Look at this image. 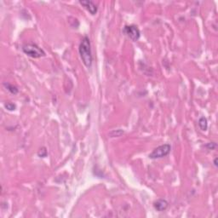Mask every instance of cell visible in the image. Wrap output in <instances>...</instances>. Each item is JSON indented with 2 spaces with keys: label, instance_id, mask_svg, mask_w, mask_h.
I'll list each match as a JSON object with an SVG mask.
<instances>
[{
  "label": "cell",
  "instance_id": "4",
  "mask_svg": "<svg viewBox=\"0 0 218 218\" xmlns=\"http://www.w3.org/2000/svg\"><path fill=\"white\" fill-rule=\"evenodd\" d=\"M123 32L133 42H136L140 38V36H141V32H140L139 28L137 27V26H136V25L125 26L124 27Z\"/></svg>",
  "mask_w": 218,
  "mask_h": 218
},
{
  "label": "cell",
  "instance_id": "2",
  "mask_svg": "<svg viewBox=\"0 0 218 218\" xmlns=\"http://www.w3.org/2000/svg\"><path fill=\"white\" fill-rule=\"evenodd\" d=\"M22 50L25 54L32 58H40L45 56V52L43 49L35 44H26L22 46Z\"/></svg>",
  "mask_w": 218,
  "mask_h": 218
},
{
  "label": "cell",
  "instance_id": "3",
  "mask_svg": "<svg viewBox=\"0 0 218 218\" xmlns=\"http://www.w3.org/2000/svg\"><path fill=\"white\" fill-rule=\"evenodd\" d=\"M170 150H171V146L170 144H164V145L159 146L158 147L153 149V151L149 154L148 157L153 159H161V158L167 156L170 153Z\"/></svg>",
  "mask_w": 218,
  "mask_h": 218
},
{
  "label": "cell",
  "instance_id": "9",
  "mask_svg": "<svg viewBox=\"0 0 218 218\" xmlns=\"http://www.w3.org/2000/svg\"><path fill=\"white\" fill-rule=\"evenodd\" d=\"M124 134V130H121V129H116V130H113L110 133V136L111 137H119L121 135Z\"/></svg>",
  "mask_w": 218,
  "mask_h": 218
},
{
  "label": "cell",
  "instance_id": "7",
  "mask_svg": "<svg viewBox=\"0 0 218 218\" xmlns=\"http://www.w3.org/2000/svg\"><path fill=\"white\" fill-rule=\"evenodd\" d=\"M3 86L10 91L11 94H14V95H16L18 93V89L16 86L11 84H9V83H4L3 84Z\"/></svg>",
  "mask_w": 218,
  "mask_h": 218
},
{
  "label": "cell",
  "instance_id": "8",
  "mask_svg": "<svg viewBox=\"0 0 218 218\" xmlns=\"http://www.w3.org/2000/svg\"><path fill=\"white\" fill-rule=\"evenodd\" d=\"M199 126H200V129L202 130H206L207 128H208V122H207V119L206 118L204 117H201L199 120Z\"/></svg>",
  "mask_w": 218,
  "mask_h": 218
},
{
  "label": "cell",
  "instance_id": "5",
  "mask_svg": "<svg viewBox=\"0 0 218 218\" xmlns=\"http://www.w3.org/2000/svg\"><path fill=\"white\" fill-rule=\"evenodd\" d=\"M79 3L81 5H83L91 15H95L97 13V6L96 4H95L91 0H83V1H79Z\"/></svg>",
  "mask_w": 218,
  "mask_h": 218
},
{
  "label": "cell",
  "instance_id": "1",
  "mask_svg": "<svg viewBox=\"0 0 218 218\" xmlns=\"http://www.w3.org/2000/svg\"><path fill=\"white\" fill-rule=\"evenodd\" d=\"M78 51H79V54H80L83 63L87 67H91L92 65L93 57H92V52H91V41L88 37H84L83 39L81 40Z\"/></svg>",
  "mask_w": 218,
  "mask_h": 218
},
{
  "label": "cell",
  "instance_id": "12",
  "mask_svg": "<svg viewBox=\"0 0 218 218\" xmlns=\"http://www.w3.org/2000/svg\"><path fill=\"white\" fill-rule=\"evenodd\" d=\"M205 146H206L209 150H213V149H215V148L217 146V145L216 142H210V143L206 144Z\"/></svg>",
  "mask_w": 218,
  "mask_h": 218
},
{
  "label": "cell",
  "instance_id": "6",
  "mask_svg": "<svg viewBox=\"0 0 218 218\" xmlns=\"http://www.w3.org/2000/svg\"><path fill=\"white\" fill-rule=\"evenodd\" d=\"M169 203L165 200H158L157 201L154 202L153 206L155 208V210H157L158 211H164L168 208Z\"/></svg>",
  "mask_w": 218,
  "mask_h": 218
},
{
  "label": "cell",
  "instance_id": "11",
  "mask_svg": "<svg viewBox=\"0 0 218 218\" xmlns=\"http://www.w3.org/2000/svg\"><path fill=\"white\" fill-rule=\"evenodd\" d=\"M37 155H38L39 157H42V158L46 157V155H47V150H46V148H45V147L40 148L39 151L37 152Z\"/></svg>",
  "mask_w": 218,
  "mask_h": 218
},
{
  "label": "cell",
  "instance_id": "13",
  "mask_svg": "<svg viewBox=\"0 0 218 218\" xmlns=\"http://www.w3.org/2000/svg\"><path fill=\"white\" fill-rule=\"evenodd\" d=\"M214 165H215L216 167L217 166V158H216L215 160H214Z\"/></svg>",
  "mask_w": 218,
  "mask_h": 218
},
{
  "label": "cell",
  "instance_id": "10",
  "mask_svg": "<svg viewBox=\"0 0 218 218\" xmlns=\"http://www.w3.org/2000/svg\"><path fill=\"white\" fill-rule=\"evenodd\" d=\"M4 107H5V108L7 109V110H9V111H14V110H16V104H14L12 102H7V103H5Z\"/></svg>",
  "mask_w": 218,
  "mask_h": 218
}]
</instances>
